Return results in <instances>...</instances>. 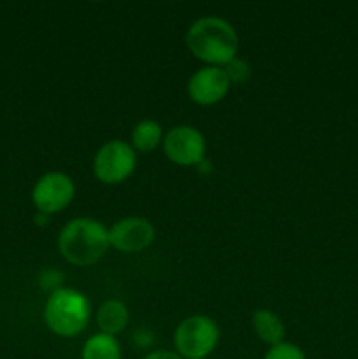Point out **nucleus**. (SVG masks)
<instances>
[{"label": "nucleus", "instance_id": "16", "mask_svg": "<svg viewBox=\"0 0 358 359\" xmlns=\"http://www.w3.org/2000/svg\"><path fill=\"white\" fill-rule=\"evenodd\" d=\"M60 280H62V276L58 272H55V270H46V272L41 273V280L39 283H41V286L44 290H51L53 293V291L60 290Z\"/></svg>", "mask_w": 358, "mask_h": 359}, {"label": "nucleus", "instance_id": "17", "mask_svg": "<svg viewBox=\"0 0 358 359\" xmlns=\"http://www.w3.org/2000/svg\"><path fill=\"white\" fill-rule=\"evenodd\" d=\"M133 340H135L137 346H139V347H147L150 344H153L154 335H153V332H150V330L140 328V330H137L135 333H133Z\"/></svg>", "mask_w": 358, "mask_h": 359}, {"label": "nucleus", "instance_id": "10", "mask_svg": "<svg viewBox=\"0 0 358 359\" xmlns=\"http://www.w3.org/2000/svg\"><path fill=\"white\" fill-rule=\"evenodd\" d=\"M95 321H97L100 333L112 337L119 335L130 323L128 307L116 298L102 302L97 309V314H95Z\"/></svg>", "mask_w": 358, "mask_h": 359}, {"label": "nucleus", "instance_id": "9", "mask_svg": "<svg viewBox=\"0 0 358 359\" xmlns=\"http://www.w3.org/2000/svg\"><path fill=\"white\" fill-rule=\"evenodd\" d=\"M230 79L221 67L204 65L190 76L186 91L193 104L200 107H211L223 100L230 91Z\"/></svg>", "mask_w": 358, "mask_h": 359}, {"label": "nucleus", "instance_id": "5", "mask_svg": "<svg viewBox=\"0 0 358 359\" xmlns=\"http://www.w3.org/2000/svg\"><path fill=\"white\" fill-rule=\"evenodd\" d=\"M135 168L137 153L125 140L114 139L102 144L93 158V174L102 184H121L135 172Z\"/></svg>", "mask_w": 358, "mask_h": 359}, {"label": "nucleus", "instance_id": "12", "mask_svg": "<svg viewBox=\"0 0 358 359\" xmlns=\"http://www.w3.org/2000/svg\"><path fill=\"white\" fill-rule=\"evenodd\" d=\"M164 128L154 119H142L135 123L130 133V146L135 153H151L164 142Z\"/></svg>", "mask_w": 358, "mask_h": 359}, {"label": "nucleus", "instance_id": "6", "mask_svg": "<svg viewBox=\"0 0 358 359\" xmlns=\"http://www.w3.org/2000/svg\"><path fill=\"white\" fill-rule=\"evenodd\" d=\"M76 196V184L65 172H48L37 179L32 189V202L37 212L58 214L72 203Z\"/></svg>", "mask_w": 358, "mask_h": 359}, {"label": "nucleus", "instance_id": "4", "mask_svg": "<svg viewBox=\"0 0 358 359\" xmlns=\"http://www.w3.org/2000/svg\"><path fill=\"white\" fill-rule=\"evenodd\" d=\"M220 326L206 314L183 319L174 332V351L183 359H207L220 342Z\"/></svg>", "mask_w": 358, "mask_h": 359}, {"label": "nucleus", "instance_id": "1", "mask_svg": "<svg viewBox=\"0 0 358 359\" xmlns=\"http://www.w3.org/2000/svg\"><path fill=\"white\" fill-rule=\"evenodd\" d=\"M186 46L197 60L209 67H221L237 58L239 35L234 25L220 16H204L190 25Z\"/></svg>", "mask_w": 358, "mask_h": 359}, {"label": "nucleus", "instance_id": "19", "mask_svg": "<svg viewBox=\"0 0 358 359\" xmlns=\"http://www.w3.org/2000/svg\"><path fill=\"white\" fill-rule=\"evenodd\" d=\"M35 223L39 224V226H44V224H48V221H49V216L48 214H42V212H37L35 214Z\"/></svg>", "mask_w": 358, "mask_h": 359}, {"label": "nucleus", "instance_id": "7", "mask_svg": "<svg viewBox=\"0 0 358 359\" xmlns=\"http://www.w3.org/2000/svg\"><path fill=\"white\" fill-rule=\"evenodd\" d=\"M164 153L179 167H197L206 158L207 142L204 133L192 125L172 126L164 137Z\"/></svg>", "mask_w": 358, "mask_h": 359}, {"label": "nucleus", "instance_id": "8", "mask_svg": "<svg viewBox=\"0 0 358 359\" xmlns=\"http://www.w3.org/2000/svg\"><path fill=\"white\" fill-rule=\"evenodd\" d=\"M154 235L157 231H154L153 223L140 216L123 217L109 228L111 248L119 252H125V255L142 252L144 249L153 244Z\"/></svg>", "mask_w": 358, "mask_h": 359}, {"label": "nucleus", "instance_id": "11", "mask_svg": "<svg viewBox=\"0 0 358 359\" xmlns=\"http://www.w3.org/2000/svg\"><path fill=\"white\" fill-rule=\"evenodd\" d=\"M253 330H255L256 337L262 340L267 346L274 347L277 344L284 342V335H286V328H284V323L276 312H272L270 309H256L253 312L251 318Z\"/></svg>", "mask_w": 358, "mask_h": 359}, {"label": "nucleus", "instance_id": "2", "mask_svg": "<svg viewBox=\"0 0 358 359\" xmlns=\"http://www.w3.org/2000/svg\"><path fill=\"white\" fill-rule=\"evenodd\" d=\"M111 249L109 228L95 217H74L58 233V251L74 266H91Z\"/></svg>", "mask_w": 358, "mask_h": 359}, {"label": "nucleus", "instance_id": "14", "mask_svg": "<svg viewBox=\"0 0 358 359\" xmlns=\"http://www.w3.org/2000/svg\"><path fill=\"white\" fill-rule=\"evenodd\" d=\"M263 359H307L305 353L298 346L291 342H281L270 347Z\"/></svg>", "mask_w": 358, "mask_h": 359}, {"label": "nucleus", "instance_id": "15", "mask_svg": "<svg viewBox=\"0 0 358 359\" xmlns=\"http://www.w3.org/2000/svg\"><path fill=\"white\" fill-rule=\"evenodd\" d=\"M223 70L227 72L228 79H230L232 84H244L246 81L251 77V69H249L248 63L242 58H234L230 63L223 67Z\"/></svg>", "mask_w": 358, "mask_h": 359}, {"label": "nucleus", "instance_id": "3", "mask_svg": "<svg viewBox=\"0 0 358 359\" xmlns=\"http://www.w3.org/2000/svg\"><path fill=\"white\" fill-rule=\"evenodd\" d=\"M91 319L88 297L74 287H60L49 293L44 305L46 326L62 339H74L86 330Z\"/></svg>", "mask_w": 358, "mask_h": 359}, {"label": "nucleus", "instance_id": "13", "mask_svg": "<svg viewBox=\"0 0 358 359\" xmlns=\"http://www.w3.org/2000/svg\"><path fill=\"white\" fill-rule=\"evenodd\" d=\"M121 356L118 339L100 332L91 335L81 349V359H121Z\"/></svg>", "mask_w": 358, "mask_h": 359}, {"label": "nucleus", "instance_id": "18", "mask_svg": "<svg viewBox=\"0 0 358 359\" xmlns=\"http://www.w3.org/2000/svg\"><path fill=\"white\" fill-rule=\"evenodd\" d=\"M144 359H183L175 351L168 349H154L151 353H147Z\"/></svg>", "mask_w": 358, "mask_h": 359}]
</instances>
